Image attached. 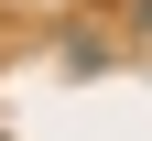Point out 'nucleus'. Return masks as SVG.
<instances>
[{
    "mask_svg": "<svg viewBox=\"0 0 152 141\" xmlns=\"http://www.w3.org/2000/svg\"><path fill=\"white\" fill-rule=\"evenodd\" d=\"M141 11H152V0H141Z\"/></svg>",
    "mask_w": 152,
    "mask_h": 141,
    "instance_id": "obj_1",
    "label": "nucleus"
}]
</instances>
